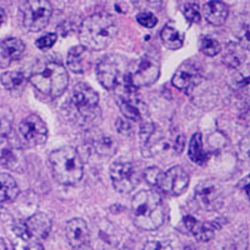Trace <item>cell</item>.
I'll return each mask as SVG.
<instances>
[{
  "label": "cell",
  "mask_w": 250,
  "mask_h": 250,
  "mask_svg": "<svg viewBox=\"0 0 250 250\" xmlns=\"http://www.w3.org/2000/svg\"><path fill=\"white\" fill-rule=\"evenodd\" d=\"M29 238L42 240L49 235L51 230V220L46 214L37 213L24 223Z\"/></svg>",
  "instance_id": "17"
},
{
  "label": "cell",
  "mask_w": 250,
  "mask_h": 250,
  "mask_svg": "<svg viewBox=\"0 0 250 250\" xmlns=\"http://www.w3.org/2000/svg\"><path fill=\"white\" fill-rule=\"evenodd\" d=\"M126 66L123 58L108 55L103 58L97 66V77L99 83L108 90H115L122 85L126 75Z\"/></svg>",
  "instance_id": "5"
},
{
  "label": "cell",
  "mask_w": 250,
  "mask_h": 250,
  "mask_svg": "<svg viewBox=\"0 0 250 250\" xmlns=\"http://www.w3.org/2000/svg\"><path fill=\"white\" fill-rule=\"evenodd\" d=\"M233 49H228V53L224 55V62H227L228 65L231 68H236V66L243 62V57L240 55V51L238 50L235 45H230Z\"/></svg>",
  "instance_id": "31"
},
{
  "label": "cell",
  "mask_w": 250,
  "mask_h": 250,
  "mask_svg": "<svg viewBox=\"0 0 250 250\" xmlns=\"http://www.w3.org/2000/svg\"><path fill=\"white\" fill-rule=\"evenodd\" d=\"M189 158L191 162L196 163V164H204L208 159V155L205 154L204 149H203V137L200 133L194 134L191 137L190 143H189Z\"/></svg>",
  "instance_id": "23"
},
{
  "label": "cell",
  "mask_w": 250,
  "mask_h": 250,
  "mask_svg": "<svg viewBox=\"0 0 250 250\" xmlns=\"http://www.w3.org/2000/svg\"><path fill=\"white\" fill-rule=\"evenodd\" d=\"M23 25L29 31H40L48 25L53 14L50 3L45 0L26 1L23 6Z\"/></svg>",
  "instance_id": "6"
},
{
  "label": "cell",
  "mask_w": 250,
  "mask_h": 250,
  "mask_svg": "<svg viewBox=\"0 0 250 250\" xmlns=\"http://www.w3.org/2000/svg\"><path fill=\"white\" fill-rule=\"evenodd\" d=\"M94 148L99 155L111 156L117 153V142L109 135H100L94 140Z\"/></svg>",
  "instance_id": "26"
},
{
  "label": "cell",
  "mask_w": 250,
  "mask_h": 250,
  "mask_svg": "<svg viewBox=\"0 0 250 250\" xmlns=\"http://www.w3.org/2000/svg\"><path fill=\"white\" fill-rule=\"evenodd\" d=\"M133 222L143 230H155L165 220V205L155 190H142L131 203Z\"/></svg>",
  "instance_id": "1"
},
{
  "label": "cell",
  "mask_w": 250,
  "mask_h": 250,
  "mask_svg": "<svg viewBox=\"0 0 250 250\" xmlns=\"http://www.w3.org/2000/svg\"><path fill=\"white\" fill-rule=\"evenodd\" d=\"M31 84L50 98H59L69 84L65 68L55 62H46L38 66L30 77Z\"/></svg>",
  "instance_id": "4"
},
{
  "label": "cell",
  "mask_w": 250,
  "mask_h": 250,
  "mask_svg": "<svg viewBox=\"0 0 250 250\" xmlns=\"http://www.w3.org/2000/svg\"><path fill=\"white\" fill-rule=\"evenodd\" d=\"M189 185V175L182 167H174L163 175L160 189L169 195L178 196L185 191Z\"/></svg>",
  "instance_id": "13"
},
{
  "label": "cell",
  "mask_w": 250,
  "mask_h": 250,
  "mask_svg": "<svg viewBox=\"0 0 250 250\" xmlns=\"http://www.w3.org/2000/svg\"><path fill=\"white\" fill-rule=\"evenodd\" d=\"M195 199L207 211H216L224 205L223 189L215 180L209 179L200 183L195 189Z\"/></svg>",
  "instance_id": "10"
},
{
  "label": "cell",
  "mask_w": 250,
  "mask_h": 250,
  "mask_svg": "<svg viewBox=\"0 0 250 250\" xmlns=\"http://www.w3.org/2000/svg\"><path fill=\"white\" fill-rule=\"evenodd\" d=\"M25 80V74L23 71H5L0 77L1 85L10 91L19 90L23 88Z\"/></svg>",
  "instance_id": "24"
},
{
  "label": "cell",
  "mask_w": 250,
  "mask_h": 250,
  "mask_svg": "<svg viewBox=\"0 0 250 250\" xmlns=\"http://www.w3.org/2000/svg\"><path fill=\"white\" fill-rule=\"evenodd\" d=\"M55 42H57V34L49 33V34L44 35V37H40L35 42V46L40 49V50H46V49H50L51 46L54 45Z\"/></svg>",
  "instance_id": "34"
},
{
  "label": "cell",
  "mask_w": 250,
  "mask_h": 250,
  "mask_svg": "<svg viewBox=\"0 0 250 250\" xmlns=\"http://www.w3.org/2000/svg\"><path fill=\"white\" fill-rule=\"evenodd\" d=\"M122 250H130V249H126V248H124V249H122Z\"/></svg>",
  "instance_id": "39"
},
{
  "label": "cell",
  "mask_w": 250,
  "mask_h": 250,
  "mask_svg": "<svg viewBox=\"0 0 250 250\" xmlns=\"http://www.w3.org/2000/svg\"><path fill=\"white\" fill-rule=\"evenodd\" d=\"M25 45L18 38H10L0 43V68H8L14 62L21 59Z\"/></svg>",
  "instance_id": "16"
},
{
  "label": "cell",
  "mask_w": 250,
  "mask_h": 250,
  "mask_svg": "<svg viewBox=\"0 0 250 250\" xmlns=\"http://www.w3.org/2000/svg\"><path fill=\"white\" fill-rule=\"evenodd\" d=\"M13 113L5 105L0 106V143H3L12 131Z\"/></svg>",
  "instance_id": "27"
},
{
  "label": "cell",
  "mask_w": 250,
  "mask_h": 250,
  "mask_svg": "<svg viewBox=\"0 0 250 250\" xmlns=\"http://www.w3.org/2000/svg\"><path fill=\"white\" fill-rule=\"evenodd\" d=\"M19 195V187L12 175L0 173V203H10Z\"/></svg>",
  "instance_id": "21"
},
{
  "label": "cell",
  "mask_w": 250,
  "mask_h": 250,
  "mask_svg": "<svg viewBox=\"0 0 250 250\" xmlns=\"http://www.w3.org/2000/svg\"><path fill=\"white\" fill-rule=\"evenodd\" d=\"M118 34L117 21L111 15L100 13L86 18L79 30L80 42L89 50H103Z\"/></svg>",
  "instance_id": "2"
},
{
  "label": "cell",
  "mask_w": 250,
  "mask_h": 250,
  "mask_svg": "<svg viewBox=\"0 0 250 250\" xmlns=\"http://www.w3.org/2000/svg\"><path fill=\"white\" fill-rule=\"evenodd\" d=\"M65 234L69 244L75 250L84 249L90 240L88 225H86L85 220L80 218L71 219L66 223Z\"/></svg>",
  "instance_id": "14"
},
{
  "label": "cell",
  "mask_w": 250,
  "mask_h": 250,
  "mask_svg": "<svg viewBox=\"0 0 250 250\" xmlns=\"http://www.w3.org/2000/svg\"><path fill=\"white\" fill-rule=\"evenodd\" d=\"M145 180L149 183L150 185L156 188H160V184H162L163 180V173L159 168H155V167H151V168H148L145 170Z\"/></svg>",
  "instance_id": "30"
},
{
  "label": "cell",
  "mask_w": 250,
  "mask_h": 250,
  "mask_svg": "<svg viewBox=\"0 0 250 250\" xmlns=\"http://www.w3.org/2000/svg\"><path fill=\"white\" fill-rule=\"evenodd\" d=\"M14 250H44L43 245L31 238H19L14 243Z\"/></svg>",
  "instance_id": "29"
},
{
  "label": "cell",
  "mask_w": 250,
  "mask_h": 250,
  "mask_svg": "<svg viewBox=\"0 0 250 250\" xmlns=\"http://www.w3.org/2000/svg\"><path fill=\"white\" fill-rule=\"evenodd\" d=\"M71 102H73V105H74L78 114L82 117V119L88 120L91 119V117L97 110L99 95L93 88L80 83L74 86Z\"/></svg>",
  "instance_id": "9"
},
{
  "label": "cell",
  "mask_w": 250,
  "mask_h": 250,
  "mask_svg": "<svg viewBox=\"0 0 250 250\" xmlns=\"http://www.w3.org/2000/svg\"><path fill=\"white\" fill-rule=\"evenodd\" d=\"M20 138L29 146H38L45 143L48 138V128L45 123L38 115H29L19 124Z\"/></svg>",
  "instance_id": "11"
},
{
  "label": "cell",
  "mask_w": 250,
  "mask_h": 250,
  "mask_svg": "<svg viewBox=\"0 0 250 250\" xmlns=\"http://www.w3.org/2000/svg\"><path fill=\"white\" fill-rule=\"evenodd\" d=\"M143 250H170V247L162 242H149L145 244Z\"/></svg>",
  "instance_id": "36"
},
{
  "label": "cell",
  "mask_w": 250,
  "mask_h": 250,
  "mask_svg": "<svg viewBox=\"0 0 250 250\" xmlns=\"http://www.w3.org/2000/svg\"><path fill=\"white\" fill-rule=\"evenodd\" d=\"M66 62L71 71L77 74H83L91 66V53L88 48L78 45L71 48L68 53Z\"/></svg>",
  "instance_id": "18"
},
{
  "label": "cell",
  "mask_w": 250,
  "mask_h": 250,
  "mask_svg": "<svg viewBox=\"0 0 250 250\" xmlns=\"http://www.w3.org/2000/svg\"><path fill=\"white\" fill-rule=\"evenodd\" d=\"M162 37L163 43L167 48L171 49V50H176L183 46L184 43V37L183 34H180L179 31L176 30L175 28H171V26H165L162 30Z\"/></svg>",
  "instance_id": "25"
},
{
  "label": "cell",
  "mask_w": 250,
  "mask_h": 250,
  "mask_svg": "<svg viewBox=\"0 0 250 250\" xmlns=\"http://www.w3.org/2000/svg\"><path fill=\"white\" fill-rule=\"evenodd\" d=\"M137 21L145 28H154L158 23V19L153 13L142 12L137 15Z\"/></svg>",
  "instance_id": "32"
},
{
  "label": "cell",
  "mask_w": 250,
  "mask_h": 250,
  "mask_svg": "<svg viewBox=\"0 0 250 250\" xmlns=\"http://www.w3.org/2000/svg\"><path fill=\"white\" fill-rule=\"evenodd\" d=\"M184 15L190 23H198L200 20V10L198 4H187L184 8Z\"/></svg>",
  "instance_id": "33"
},
{
  "label": "cell",
  "mask_w": 250,
  "mask_h": 250,
  "mask_svg": "<svg viewBox=\"0 0 250 250\" xmlns=\"http://www.w3.org/2000/svg\"><path fill=\"white\" fill-rule=\"evenodd\" d=\"M6 21V13L1 6H0V28L5 24Z\"/></svg>",
  "instance_id": "37"
},
{
  "label": "cell",
  "mask_w": 250,
  "mask_h": 250,
  "mask_svg": "<svg viewBox=\"0 0 250 250\" xmlns=\"http://www.w3.org/2000/svg\"><path fill=\"white\" fill-rule=\"evenodd\" d=\"M24 155L19 149L5 148L0 151V165L6 169H20L23 165Z\"/></svg>",
  "instance_id": "22"
},
{
  "label": "cell",
  "mask_w": 250,
  "mask_h": 250,
  "mask_svg": "<svg viewBox=\"0 0 250 250\" xmlns=\"http://www.w3.org/2000/svg\"><path fill=\"white\" fill-rule=\"evenodd\" d=\"M203 78L199 70L190 64H184L178 69L173 77V85L183 91H190L202 83Z\"/></svg>",
  "instance_id": "15"
},
{
  "label": "cell",
  "mask_w": 250,
  "mask_h": 250,
  "mask_svg": "<svg viewBox=\"0 0 250 250\" xmlns=\"http://www.w3.org/2000/svg\"><path fill=\"white\" fill-rule=\"evenodd\" d=\"M199 49L202 53H204L208 57H215L219 51L222 50V46H220L218 40L214 39V38L204 37L200 39Z\"/></svg>",
  "instance_id": "28"
},
{
  "label": "cell",
  "mask_w": 250,
  "mask_h": 250,
  "mask_svg": "<svg viewBox=\"0 0 250 250\" xmlns=\"http://www.w3.org/2000/svg\"><path fill=\"white\" fill-rule=\"evenodd\" d=\"M110 178L115 190L123 194L134 190L140 180L137 167L133 163L125 160H117L111 164Z\"/></svg>",
  "instance_id": "7"
},
{
  "label": "cell",
  "mask_w": 250,
  "mask_h": 250,
  "mask_svg": "<svg viewBox=\"0 0 250 250\" xmlns=\"http://www.w3.org/2000/svg\"><path fill=\"white\" fill-rule=\"evenodd\" d=\"M51 173L62 185H74L83 178L84 167L78 151L71 146L57 149L49 156Z\"/></svg>",
  "instance_id": "3"
},
{
  "label": "cell",
  "mask_w": 250,
  "mask_h": 250,
  "mask_svg": "<svg viewBox=\"0 0 250 250\" xmlns=\"http://www.w3.org/2000/svg\"><path fill=\"white\" fill-rule=\"evenodd\" d=\"M160 74V66L158 60L151 57H143L135 62L133 69L126 73V80L133 88L146 86L156 82Z\"/></svg>",
  "instance_id": "8"
},
{
  "label": "cell",
  "mask_w": 250,
  "mask_h": 250,
  "mask_svg": "<svg viewBox=\"0 0 250 250\" xmlns=\"http://www.w3.org/2000/svg\"><path fill=\"white\" fill-rule=\"evenodd\" d=\"M135 89H123L122 93L118 95V105L125 118L134 122H144L146 106L138 98H135Z\"/></svg>",
  "instance_id": "12"
},
{
  "label": "cell",
  "mask_w": 250,
  "mask_h": 250,
  "mask_svg": "<svg viewBox=\"0 0 250 250\" xmlns=\"http://www.w3.org/2000/svg\"><path fill=\"white\" fill-rule=\"evenodd\" d=\"M184 224L187 230L200 242H208L214 236V230H215L214 225L199 222L198 219L193 218V216H185Z\"/></svg>",
  "instance_id": "19"
},
{
  "label": "cell",
  "mask_w": 250,
  "mask_h": 250,
  "mask_svg": "<svg viewBox=\"0 0 250 250\" xmlns=\"http://www.w3.org/2000/svg\"><path fill=\"white\" fill-rule=\"evenodd\" d=\"M115 126H117L118 133L123 134V135H130V134H131L130 125H129V123L126 122V120L118 119L117 120V124H115Z\"/></svg>",
  "instance_id": "35"
},
{
  "label": "cell",
  "mask_w": 250,
  "mask_h": 250,
  "mask_svg": "<svg viewBox=\"0 0 250 250\" xmlns=\"http://www.w3.org/2000/svg\"><path fill=\"white\" fill-rule=\"evenodd\" d=\"M205 19L213 25H223L228 18V6L222 1H208L203 5Z\"/></svg>",
  "instance_id": "20"
},
{
  "label": "cell",
  "mask_w": 250,
  "mask_h": 250,
  "mask_svg": "<svg viewBox=\"0 0 250 250\" xmlns=\"http://www.w3.org/2000/svg\"><path fill=\"white\" fill-rule=\"evenodd\" d=\"M184 250H198V249H195L194 247H187Z\"/></svg>",
  "instance_id": "38"
}]
</instances>
